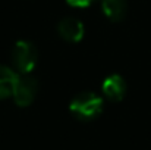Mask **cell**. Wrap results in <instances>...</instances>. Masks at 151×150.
<instances>
[{"label": "cell", "mask_w": 151, "mask_h": 150, "mask_svg": "<svg viewBox=\"0 0 151 150\" xmlns=\"http://www.w3.org/2000/svg\"><path fill=\"white\" fill-rule=\"evenodd\" d=\"M19 74L10 69L9 66L0 65V100H4L13 96Z\"/></svg>", "instance_id": "6"}, {"label": "cell", "mask_w": 151, "mask_h": 150, "mask_svg": "<svg viewBox=\"0 0 151 150\" xmlns=\"http://www.w3.org/2000/svg\"><path fill=\"white\" fill-rule=\"evenodd\" d=\"M38 60L37 47L27 40H19L12 49V62L19 75H28L34 71Z\"/></svg>", "instance_id": "2"}, {"label": "cell", "mask_w": 151, "mask_h": 150, "mask_svg": "<svg viewBox=\"0 0 151 150\" xmlns=\"http://www.w3.org/2000/svg\"><path fill=\"white\" fill-rule=\"evenodd\" d=\"M101 9L107 19L122 21L126 13V0H101Z\"/></svg>", "instance_id": "7"}, {"label": "cell", "mask_w": 151, "mask_h": 150, "mask_svg": "<svg viewBox=\"0 0 151 150\" xmlns=\"http://www.w3.org/2000/svg\"><path fill=\"white\" fill-rule=\"evenodd\" d=\"M94 0H66V3L72 7H88Z\"/></svg>", "instance_id": "8"}, {"label": "cell", "mask_w": 151, "mask_h": 150, "mask_svg": "<svg viewBox=\"0 0 151 150\" xmlns=\"http://www.w3.org/2000/svg\"><path fill=\"white\" fill-rule=\"evenodd\" d=\"M57 33L59 36L65 40V41H69V43H78L84 38V34H85V28H84V24L78 19V18H73V16H68V18H63L59 25H57Z\"/></svg>", "instance_id": "4"}, {"label": "cell", "mask_w": 151, "mask_h": 150, "mask_svg": "<svg viewBox=\"0 0 151 150\" xmlns=\"http://www.w3.org/2000/svg\"><path fill=\"white\" fill-rule=\"evenodd\" d=\"M37 91H38V84H37V80L34 77H31L29 74L19 75L12 97H13V101L16 103V106L27 107L34 101Z\"/></svg>", "instance_id": "3"}, {"label": "cell", "mask_w": 151, "mask_h": 150, "mask_svg": "<svg viewBox=\"0 0 151 150\" xmlns=\"http://www.w3.org/2000/svg\"><path fill=\"white\" fill-rule=\"evenodd\" d=\"M126 81L122 75L119 74H111L109 75L101 86V91L104 97L110 101H120L126 94Z\"/></svg>", "instance_id": "5"}, {"label": "cell", "mask_w": 151, "mask_h": 150, "mask_svg": "<svg viewBox=\"0 0 151 150\" xmlns=\"http://www.w3.org/2000/svg\"><path fill=\"white\" fill-rule=\"evenodd\" d=\"M103 107H104L103 97L93 91H84V93L76 94L69 104L70 113L76 119L85 121V122L97 119L103 113Z\"/></svg>", "instance_id": "1"}]
</instances>
